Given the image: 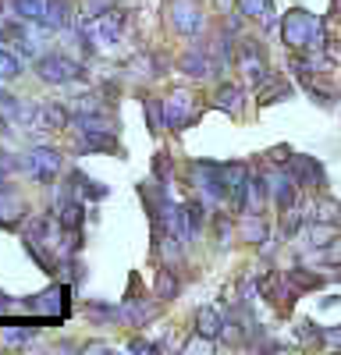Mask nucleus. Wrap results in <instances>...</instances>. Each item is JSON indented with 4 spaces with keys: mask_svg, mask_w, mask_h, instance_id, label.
Masks as SVG:
<instances>
[{
    "mask_svg": "<svg viewBox=\"0 0 341 355\" xmlns=\"http://www.w3.org/2000/svg\"><path fill=\"white\" fill-rule=\"evenodd\" d=\"M281 40L288 43L292 50H324L327 33H324V25L317 21V15H309L306 8H292L288 15L281 18Z\"/></svg>",
    "mask_w": 341,
    "mask_h": 355,
    "instance_id": "f257e3e1",
    "label": "nucleus"
},
{
    "mask_svg": "<svg viewBox=\"0 0 341 355\" xmlns=\"http://www.w3.org/2000/svg\"><path fill=\"white\" fill-rule=\"evenodd\" d=\"M71 125L78 132V146L85 153H121L118 142V128L107 114H93V117H71Z\"/></svg>",
    "mask_w": 341,
    "mask_h": 355,
    "instance_id": "f03ea898",
    "label": "nucleus"
},
{
    "mask_svg": "<svg viewBox=\"0 0 341 355\" xmlns=\"http://www.w3.org/2000/svg\"><path fill=\"white\" fill-rule=\"evenodd\" d=\"M192 185H195L199 199H203L207 206H224V202H227V185H224L220 164L195 160V164H192Z\"/></svg>",
    "mask_w": 341,
    "mask_h": 355,
    "instance_id": "7ed1b4c3",
    "label": "nucleus"
},
{
    "mask_svg": "<svg viewBox=\"0 0 341 355\" xmlns=\"http://www.w3.org/2000/svg\"><path fill=\"white\" fill-rule=\"evenodd\" d=\"M36 75L46 85H71V82L85 78V68L68 53H43V57H36Z\"/></svg>",
    "mask_w": 341,
    "mask_h": 355,
    "instance_id": "20e7f679",
    "label": "nucleus"
},
{
    "mask_svg": "<svg viewBox=\"0 0 341 355\" xmlns=\"http://www.w3.org/2000/svg\"><path fill=\"white\" fill-rule=\"evenodd\" d=\"M18 167L33 178V182H53V178L61 174L64 160H61V153H57L53 146H33V150H25Z\"/></svg>",
    "mask_w": 341,
    "mask_h": 355,
    "instance_id": "39448f33",
    "label": "nucleus"
},
{
    "mask_svg": "<svg viewBox=\"0 0 341 355\" xmlns=\"http://www.w3.org/2000/svg\"><path fill=\"white\" fill-rule=\"evenodd\" d=\"M235 61H238V71L245 78V85L252 89H260L267 78H270V68H267V57H263V46L256 43V40H242L238 43V53H235Z\"/></svg>",
    "mask_w": 341,
    "mask_h": 355,
    "instance_id": "423d86ee",
    "label": "nucleus"
},
{
    "mask_svg": "<svg viewBox=\"0 0 341 355\" xmlns=\"http://www.w3.org/2000/svg\"><path fill=\"white\" fill-rule=\"evenodd\" d=\"M21 309L36 313V316H53V320H61V316L71 309V288H68V284H53V288H46L43 295H36L33 302H25Z\"/></svg>",
    "mask_w": 341,
    "mask_h": 355,
    "instance_id": "0eeeda50",
    "label": "nucleus"
},
{
    "mask_svg": "<svg viewBox=\"0 0 341 355\" xmlns=\"http://www.w3.org/2000/svg\"><path fill=\"white\" fill-rule=\"evenodd\" d=\"M164 117H167V128H175V132H182V128H189L195 117H199V107H195V96L192 93H185V89H175L167 100H164Z\"/></svg>",
    "mask_w": 341,
    "mask_h": 355,
    "instance_id": "6e6552de",
    "label": "nucleus"
},
{
    "mask_svg": "<svg viewBox=\"0 0 341 355\" xmlns=\"http://www.w3.org/2000/svg\"><path fill=\"white\" fill-rule=\"evenodd\" d=\"M167 18H170V28L182 36H195L199 28H203V8H199V0H170L167 8Z\"/></svg>",
    "mask_w": 341,
    "mask_h": 355,
    "instance_id": "1a4fd4ad",
    "label": "nucleus"
},
{
    "mask_svg": "<svg viewBox=\"0 0 341 355\" xmlns=\"http://www.w3.org/2000/svg\"><path fill=\"white\" fill-rule=\"evenodd\" d=\"M224 171V185H227V202L245 210V192H249V164H220Z\"/></svg>",
    "mask_w": 341,
    "mask_h": 355,
    "instance_id": "9d476101",
    "label": "nucleus"
},
{
    "mask_svg": "<svg viewBox=\"0 0 341 355\" xmlns=\"http://www.w3.org/2000/svg\"><path fill=\"white\" fill-rule=\"evenodd\" d=\"M288 171L295 174V182L302 185V189H313V192H320L324 185H327V174H324V167L313 160V157H302V153H295L292 157V164H288Z\"/></svg>",
    "mask_w": 341,
    "mask_h": 355,
    "instance_id": "9b49d317",
    "label": "nucleus"
},
{
    "mask_svg": "<svg viewBox=\"0 0 341 355\" xmlns=\"http://www.w3.org/2000/svg\"><path fill=\"white\" fill-rule=\"evenodd\" d=\"M43 25L50 28V33H64V28H75V8H71V0H46Z\"/></svg>",
    "mask_w": 341,
    "mask_h": 355,
    "instance_id": "f8f14e48",
    "label": "nucleus"
},
{
    "mask_svg": "<svg viewBox=\"0 0 341 355\" xmlns=\"http://www.w3.org/2000/svg\"><path fill=\"white\" fill-rule=\"evenodd\" d=\"M238 234H242L245 242H252V245H263V242H267V234H270V227H267L263 214L242 210V217H238Z\"/></svg>",
    "mask_w": 341,
    "mask_h": 355,
    "instance_id": "ddd939ff",
    "label": "nucleus"
},
{
    "mask_svg": "<svg viewBox=\"0 0 341 355\" xmlns=\"http://www.w3.org/2000/svg\"><path fill=\"white\" fill-rule=\"evenodd\" d=\"M224 313L217 309V306H199L195 309V334H203V338H220L224 334Z\"/></svg>",
    "mask_w": 341,
    "mask_h": 355,
    "instance_id": "4468645a",
    "label": "nucleus"
},
{
    "mask_svg": "<svg viewBox=\"0 0 341 355\" xmlns=\"http://www.w3.org/2000/svg\"><path fill=\"white\" fill-rule=\"evenodd\" d=\"M21 220H25V202L8 185H0V227H18Z\"/></svg>",
    "mask_w": 341,
    "mask_h": 355,
    "instance_id": "2eb2a0df",
    "label": "nucleus"
},
{
    "mask_svg": "<svg viewBox=\"0 0 341 355\" xmlns=\"http://www.w3.org/2000/svg\"><path fill=\"white\" fill-rule=\"evenodd\" d=\"M210 107H217V110H220V114H227V117H238V114H242V107H245V96H242V89H238V85L224 82V85L217 89V96L210 100Z\"/></svg>",
    "mask_w": 341,
    "mask_h": 355,
    "instance_id": "dca6fc26",
    "label": "nucleus"
},
{
    "mask_svg": "<svg viewBox=\"0 0 341 355\" xmlns=\"http://www.w3.org/2000/svg\"><path fill=\"white\" fill-rule=\"evenodd\" d=\"M182 71L185 75H192V78H207V75H220L217 71V61L207 53V50H189L185 57H182Z\"/></svg>",
    "mask_w": 341,
    "mask_h": 355,
    "instance_id": "f3484780",
    "label": "nucleus"
},
{
    "mask_svg": "<svg viewBox=\"0 0 341 355\" xmlns=\"http://www.w3.org/2000/svg\"><path fill=\"white\" fill-rule=\"evenodd\" d=\"M238 8L245 18L260 21L263 28H274L277 25V15H274V0H238Z\"/></svg>",
    "mask_w": 341,
    "mask_h": 355,
    "instance_id": "a211bd4d",
    "label": "nucleus"
},
{
    "mask_svg": "<svg viewBox=\"0 0 341 355\" xmlns=\"http://www.w3.org/2000/svg\"><path fill=\"white\" fill-rule=\"evenodd\" d=\"M107 185H100V182H93L89 174H82V171H71V196H78V199H107Z\"/></svg>",
    "mask_w": 341,
    "mask_h": 355,
    "instance_id": "6ab92c4d",
    "label": "nucleus"
},
{
    "mask_svg": "<svg viewBox=\"0 0 341 355\" xmlns=\"http://www.w3.org/2000/svg\"><path fill=\"white\" fill-rule=\"evenodd\" d=\"M68 110H71V117H93V114H107L110 107H107L103 93H82V96L71 100Z\"/></svg>",
    "mask_w": 341,
    "mask_h": 355,
    "instance_id": "aec40b11",
    "label": "nucleus"
},
{
    "mask_svg": "<svg viewBox=\"0 0 341 355\" xmlns=\"http://www.w3.org/2000/svg\"><path fill=\"white\" fill-rule=\"evenodd\" d=\"M284 281H288V284L295 288V295H299V291H313V288H320V284H324V274H313L309 266H292V270L284 274Z\"/></svg>",
    "mask_w": 341,
    "mask_h": 355,
    "instance_id": "412c9836",
    "label": "nucleus"
},
{
    "mask_svg": "<svg viewBox=\"0 0 341 355\" xmlns=\"http://www.w3.org/2000/svg\"><path fill=\"white\" fill-rule=\"evenodd\" d=\"M128 71L135 78H160L164 75V61H160V57H153V53H142V57H135V61L128 64Z\"/></svg>",
    "mask_w": 341,
    "mask_h": 355,
    "instance_id": "4be33fe9",
    "label": "nucleus"
},
{
    "mask_svg": "<svg viewBox=\"0 0 341 355\" xmlns=\"http://www.w3.org/2000/svg\"><path fill=\"white\" fill-rule=\"evenodd\" d=\"M46 0H11V15L21 21H43Z\"/></svg>",
    "mask_w": 341,
    "mask_h": 355,
    "instance_id": "5701e85b",
    "label": "nucleus"
},
{
    "mask_svg": "<svg viewBox=\"0 0 341 355\" xmlns=\"http://www.w3.org/2000/svg\"><path fill=\"white\" fill-rule=\"evenodd\" d=\"M121 316L128 320V323H135V327H142L150 316H153V302H142V299H128L125 306H121Z\"/></svg>",
    "mask_w": 341,
    "mask_h": 355,
    "instance_id": "b1692460",
    "label": "nucleus"
},
{
    "mask_svg": "<svg viewBox=\"0 0 341 355\" xmlns=\"http://www.w3.org/2000/svg\"><path fill=\"white\" fill-rule=\"evenodd\" d=\"M292 96V85L288 82H274V78H267L263 85H260V103L267 107V103H281V100H288Z\"/></svg>",
    "mask_w": 341,
    "mask_h": 355,
    "instance_id": "393cba45",
    "label": "nucleus"
},
{
    "mask_svg": "<svg viewBox=\"0 0 341 355\" xmlns=\"http://www.w3.org/2000/svg\"><path fill=\"white\" fill-rule=\"evenodd\" d=\"M178 277H175V270H170V266H164L160 270V277H157V299H175L178 295Z\"/></svg>",
    "mask_w": 341,
    "mask_h": 355,
    "instance_id": "a878e982",
    "label": "nucleus"
},
{
    "mask_svg": "<svg viewBox=\"0 0 341 355\" xmlns=\"http://www.w3.org/2000/svg\"><path fill=\"white\" fill-rule=\"evenodd\" d=\"M142 107H146V125H150V132H164V128H167V117H164V100H146Z\"/></svg>",
    "mask_w": 341,
    "mask_h": 355,
    "instance_id": "bb28decb",
    "label": "nucleus"
},
{
    "mask_svg": "<svg viewBox=\"0 0 341 355\" xmlns=\"http://www.w3.org/2000/svg\"><path fill=\"white\" fill-rule=\"evenodd\" d=\"M36 338V327H8L4 331V341L8 345H25V341H33Z\"/></svg>",
    "mask_w": 341,
    "mask_h": 355,
    "instance_id": "cd10ccee",
    "label": "nucleus"
},
{
    "mask_svg": "<svg viewBox=\"0 0 341 355\" xmlns=\"http://www.w3.org/2000/svg\"><path fill=\"white\" fill-rule=\"evenodd\" d=\"M89 316H93V320H121V309H114V306H100V302H93V306H89Z\"/></svg>",
    "mask_w": 341,
    "mask_h": 355,
    "instance_id": "c85d7f7f",
    "label": "nucleus"
},
{
    "mask_svg": "<svg viewBox=\"0 0 341 355\" xmlns=\"http://www.w3.org/2000/svg\"><path fill=\"white\" fill-rule=\"evenodd\" d=\"M153 174L160 178V182H167V174H170V160H167V153H157V160H153Z\"/></svg>",
    "mask_w": 341,
    "mask_h": 355,
    "instance_id": "c756f323",
    "label": "nucleus"
},
{
    "mask_svg": "<svg viewBox=\"0 0 341 355\" xmlns=\"http://www.w3.org/2000/svg\"><path fill=\"white\" fill-rule=\"evenodd\" d=\"M128 352H157V345H150V341L135 338V341H128Z\"/></svg>",
    "mask_w": 341,
    "mask_h": 355,
    "instance_id": "7c9ffc66",
    "label": "nucleus"
},
{
    "mask_svg": "<svg viewBox=\"0 0 341 355\" xmlns=\"http://www.w3.org/2000/svg\"><path fill=\"white\" fill-rule=\"evenodd\" d=\"M85 352H107V345L103 341H93V345H85Z\"/></svg>",
    "mask_w": 341,
    "mask_h": 355,
    "instance_id": "2f4dec72",
    "label": "nucleus"
},
{
    "mask_svg": "<svg viewBox=\"0 0 341 355\" xmlns=\"http://www.w3.org/2000/svg\"><path fill=\"white\" fill-rule=\"evenodd\" d=\"M213 4H217V8H231V0H213Z\"/></svg>",
    "mask_w": 341,
    "mask_h": 355,
    "instance_id": "473e14b6",
    "label": "nucleus"
}]
</instances>
